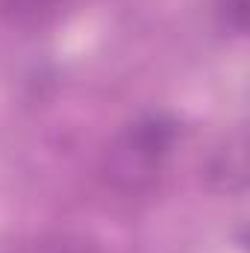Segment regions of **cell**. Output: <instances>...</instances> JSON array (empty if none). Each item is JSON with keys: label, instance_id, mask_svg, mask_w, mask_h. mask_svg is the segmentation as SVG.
<instances>
[{"label": "cell", "instance_id": "obj_3", "mask_svg": "<svg viewBox=\"0 0 250 253\" xmlns=\"http://www.w3.org/2000/svg\"><path fill=\"white\" fill-rule=\"evenodd\" d=\"M215 18L227 33L242 36L248 27V0H215Z\"/></svg>", "mask_w": 250, "mask_h": 253}, {"label": "cell", "instance_id": "obj_1", "mask_svg": "<svg viewBox=\"0 0 250 253\" xmlns=\"http://www.w3.org/2000/svg\"><path fill=\"white\" fill-rule=\"evenodd\" d=\"M180 126L168 115H141L109 141L100 171L103 180L121 194L150 191L168 168Z\"/></svg>", "mask_w": 250, "mask_h": 253}, {"label": "cell", "instance_id": "obj_2", "mask_svg": "<svg viewBox=\"0 0 250 253\" xmlns=\"http://www.w3.org/2000/svg\"><path fill=\"white\" fill-rule=\"evenodd\" d=\"M15 253H103V248L83 233H44L21 245Z\"/></svg>", "mask_w": 250, "mask_h": 253}]
</instances>
